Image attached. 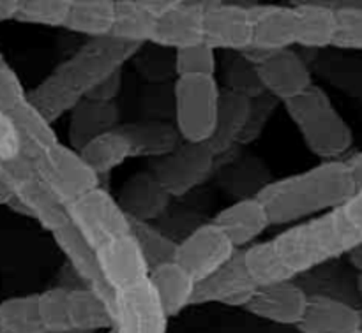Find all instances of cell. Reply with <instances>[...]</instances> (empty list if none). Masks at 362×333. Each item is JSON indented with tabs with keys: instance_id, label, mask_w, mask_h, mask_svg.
Segmentation results:
<instances>
[{
	"instance_id": "cell-1",
	"label": "cell",
	"mask_w": 362,
	"mask_h": 333,
	"mask_svg": "<svg viewBox=\"0 0 362 333\" xmlns=\"http://www.w3.org/2000/svg\"><path fill=\"white\" fill-rule=\"evenodd\" d=\"M138 42L117 37L88 39L73 55L28 90L27 99L49 123L71 113L110 74L140 53Z\"/></svg>"
},
{
	"instance_id": "cell-2",
	"label": "cell",
	"mask_w": 362,
	"mask_h": 333,
	"mask_svg": "<svg viewBox=\"0 0 362 333\" xmlns=\"http://www.w3.org/2000/svg\"><path fill=\"white\" fill-rule=\"evenodd\" d=\"M356 193L349 166L338 159L274 180L262 187L257 198L267 210L272 226H281L343 208Z\"/></svg>"
},
{
	"instance_id": "cell-3",
	"label": "cell",
	"mask_w": 362,
	"mask_h": 333,
	"mask_svg": "<svg viewBox=\"0 0 362 333\" xmlns=\"http://www.w3.org/2000/svg\"><path fill=\"white\" fill-rule=\"evenodd\" d=\"M362 235L346 219L341 208L299 222L272 238L286 267L297 275L346 256Z\"/></svg>"
},
{
	"instance_id": "cell-4",
	"label": "cell",
	"mask_w": 362,
	"mask_h": 333,
	"mask_svg": "<svg viewBox=\"0 0 362 333\" xmlns=\"http://www.w3.org/2000/svg\"><path fill=\"white\" fill-rule=\"evenodd\" d=\"M290 120L296 123L304 143L317 157L338 161L352 148L354 133L324 88L313 87L285 102Z\"/></svg>"
},
{
	"instance_id": "cell-5",
	"label": "cell",
	"mask_w": 362,
	"mask_h": 333,
	"mask_svg": "<svg viewBox=\"0 0 362 333\" xmlns=\"http://www.w3.org/2000/svg\"><path fill=\"white\" fill-rule=\"evenodd\" d=\"M0 178L13 190L9 208L14 212L34 219L49 233L69 224L67 207L42 182L30 159L21 154L7 161L0 159Z\"/></svg>"
},
{
	"instance_id": "cell-6",
	"label": "cell",
	"mask_w": 362,
	"mask_h": 333,
	"mask_svg": "<svg viewBox=\"0 0 362 333\" xmlns=\"http://www.w3.org/2000/svg\"><path fill=\"white\" fill-rule=\"evenodd\" d=\"M221 94L216 76L177 78L173 87L175 127L184 141H211L218 122Z\"/></svg>"
},
{
	"instance_id": "cell-7",
	"label": "cell",
	"mask_w": 362,
	"mask_h": 333,
	"mask_svg": "<svg viewBox=\"0 0 362 333\" xmlns=\"http://www.w3.org/2000/svg\"><path fill=\"white\" fill-rule=\"evenodd\" d=\"M67 215L94 250L112 240L131 235L129 217L117 198L101 186L67 205Z\"/></svg>"
},
{
	"instance_id": "cell-8",
	"label": "cell",
	"mask_w": 362,
	"mask_h": 333,
	"mask_svg": "<svg viewBox=\"0 0 362 333\" xmlns=\"http://www.w3.org/2000/svg\"><path fill=\"white\" fill-rule=\"evenodd\" d=\"M32 162L42 182L66 207L101 186V178L69 145L57 143Z\"/></svg>"
},
{
	"instance_id": "cell-9",
	"label": "cell",
	"mask_w": 362,
	"mask_h": 333,
	"mask_svg": "<svg viewBox=\"0 0 362 333\" xmlns=\"http://www.w3.org/2000/svg\"><path fill=\"white\" fill-rule=\"evenodd\" d=\"M216 159L209 143L182 141L172 154L148 161V171L170 196L180 198L207 182L214 171Z\"/></svg>"
},
{
	"instance_id": "cell-10",
	"label": "cell",
	"mask_w": 362,
	"mask_h": 333,
	"mask_svg": "<svg viewBox=\"0 0 362 333\" xmlns=\"http://www.w3.org/2000/svg\"><path fill=\"white\" fill-rule=\"evenodd\" d=\"M243 55L257 67L265 92L283 104L313 87L310 67L293 48L279 52L247 48Z\"/></svg>"
},
{
	"instance_id": "cell-11",
	"label": "cell",
	"mask_w": 362,
	"mask_h": 333,
	"mask_svg": "<svg viewBox=\"0 0 362 333\" xmlns=\"http://www.w3.org/2000/svg\"><path fill=\"white\" fill-rule=\"evenodd\" d=\"M237 250L239 249L233 246L228 235L214 222H209L179 242L175 263L180 265L194 281L202 282L225 267Z\"/></svg>"
},
{
	"instance_id": "cell-12",
	"label": "cell",
	"mask_w": 362,
	"mask_h": 333,
	"mask_svg": "<svg viewBox=\"0 0 362 333\" xmlns=\"http://www.w3.org/2000/svg\"><path fill=\"white\" fill-rule=\"evenodd\" d=\"M253 21L250 6L204 2V42L212 49L243 53L251 46Z\"/></svg>"
},
{
	"instance_id": "cell-13",
	"label": "cell",
	"mask_w": 362,
	"mask_h": 333,
	"mask_svg": "<svg viewBox=\"0 0 362 333\" xmlns=\"http://www.w3.org/2000/svg\"><path fill=\"white\" fill-rule=\"evenodd\" d=\"M113 328L119 333H166L168 317L151 282L113 295Z\"/></svg>"
},
{
	"instance_id": "cell-14",
	"label": "cell",
	"mask_w": 362,
	"mask_h": 333,
	"mask_svg": "<svg viewBox=\"0 0 362 333\" xmlns=\"http://www.w3.org/2000/svg\"><path fill=\"white\" fill-rule=\"evenodd\" d=\"M258 288L260 286L253 281L246 268L244 249H239L225 267L219 268L205 281L197 282L191 305L219 303V305L244 309L251 302Z\"/></svg>"
},
{
	"instance_id": "cell-15",
	"label": "cell",
	"mask_w": 362,
	"mask_h": 333,
	"mask_svg": "<svg viewBox=\"0 0 362 333\" xmlns=\"http://www.w3.org/2000/svg\"><path fill=\"white\" fill-rule=\"evenodd\" d=\"M95 256L103 281L113 295L148 281L151 270L133 235L105 243L95 250Z\"/></svg>"
},
{
	"instance_id": "cell-16",
	"label": "cell",
	"mask_w": 362,
	"mask_h": 333,
	"mask_svg": "<svg viewBox=\"0 0 362 333\" xmlns=\"http://www.w3.org/2000/svg\"><path fill=\"white\" fill-rule=\"evenodd\" d=\"M151 42L173 52L204 42V2L172 0L156 21Z\"/></svg>"
},
{
	"instance_id": "cell-17",
	"label": "cell",
	"mask_w": 362,
	"mask_h": 333,
	"mask_svg": "<svg viewBox=\"0 0 362 333\" xmlns=\"http://www.w3.org/2000/svg\"><path fill=\"white\" fill-rule=\"evenodd\" d=\"M310 295L293 281L260 286L244 309L260 320L286 327H299L306 314Z\"/></svg>"
},
{
	"instance_id": "cell-18",
	"label": "cell",
	"mask_w": 362,
	"mask_h": 333,
	"mask_svg": "<svg viewBox=\"0 0 362 333\" xmlns=\"http://www.w3.org/2000/svg\"><path fill=\"white\" fill-rule=\"evenodd\" d=\"M253 37L250 48L279 52L297 46V16L293 6L257 4L250 6Z\"/></svg>"
},
{
	"instance_id": "cell-19",
	"label": "cell",
	"mask_w": 362,
	"mask_h": 333,
	"mask_svg": "<svg viewBox=\"0 0 362 333\" xmlns=\"http://www.w3.org/2000/svg\"><path fill=\"white\" fill-rule=\"evenodd\" d=\"M117 201L133 221L152 222L161 217L172 203L168 190L148 169L134 173L124 182Z\"/></svg>"
},
{
	"instance_id": "cell-20",
	"label": "cell",
	"mask_w": 362,
	"mask_h": 333,
	"mask_svg": "<svg viewBox=\"0 0 362 333\" xmlns=\"http://www.w3.org/2000/svg\"><path fill=\"white\" fill-rule=\"evenodd\" d=\"M212 222L228 235L237 249H247L253 246L251 242L272 226L267 210L257 196L246 198L223 208Z\"/></svg>"
},
{
	"instance_id": "cell-21",
	"label": "cell",
	"mask_w": 362,
	"mask_h": 333,
	"mask_svg": "<svg viewBox=\"0 0 362 333\" xmlns=\"http://www.w3.org/2000/svg\"><path fill=\"white\" fill-rule=\"evenodd\" d=\"M361 309L327 295H311L306 314L297 330L300 333H357Z\"/></svg>"
},
{
	"instance_id": "cell-22",
	"label": "cell",
	"mask_w": 362,
	"mask_h": 333,
	"mask_svg": "<svg viewBox=\"0 0 362 333\" xmlns=\"http://www.w3.org/2000/svg\"><path fill=\"white\" fill-rule=\"evenodd\" d=\"M120 126V109L117 102H94L83 99L69 113V147L80 152L90 141Z\"/></svg>"
},
{
	"instance_id": "cell-23",
	"label": "cell",
	"mask_w": 362,
	"mask_h": 333,
	"mask_svg": "<svg viewBox=\"0 0 362 333\" xmlns=\"http://www.w3.org/2000/svg\"><path fill=\"white\" fill-rule=\"evenodd\" d=\"M52 236L57 246H59V249L64 253V256L69 261V267L76 272V275L83 281V284L98 291L112 307L113 293L110 291L108 286L103 281L95 250L88 246L87 240L78 233V229L71 222L60 228L59 231L52 233Z\"/></svg>"
},
{
	"instance_id": "cell-24",
	"label": "cell",
	"mask_w": 362,
	"mask_h": 333,
	"mask_svg": "<svg viewBox=\"0 0 362 333\" xmlns=\"http://www.w3.org/2000/svg\"><path fill=\"white\" fill-rule=\"evenodd\" d=\"M168 2H147V0H115V25L112 37L145 44L151 42L159 14L170 6Z\"/></svg>"
},
{
	"instance_id": "cell-25",
	"label": "cell",
	"mask_w": 362,
	"mask_h": 333,
	"mask_svg": "<svg viewBox=\"0 0 362 333\" xmlns=\"http://www.w3.org/2000/svg\"><path fill=\"white\" fill-rule=\"evenodd\" d=\"M119 127L129 140L133 157H145L148 161L172 154L184 141L175 123L141 120V122L120 123Z\"/></svg>"
},
{
	"instance_id": "cell-26",
	"label": "cell",
	"mask_w": 362,
	"mask_h": 333,
	"mask_svg": "<svg viewBox=\"0 0 362 333\" xmlns=\"http://www.w3.org/2000/svg\"><path fill=\"white\" fill-rule=\"evenodd\" d=\"M148 282L168 320L179 316L186 307L193 303L197 281L175 261L151 270Z\"/></svg>"
},
{
	"instance_id": "cell-27",
	"label": "cell",
	"mask_w": 362,
	"mask_h": 333,
	"mask_svg": "<svg viewBox=\"0 0 362 333\" xmlns=\"http://www.w3.org/2000/svg\"><path fill=\"white\" fill-rule=\"evenodd\" d=\"M67 320L73 333L112 330L113 314L110 303L88 286L67 293Z\"/></svg>"
},
{
	"instance_id": "cell-28",
	"label": "cell",
	"mask_w": 362,
	"mask_h": 333,
	"mask_svg": "<svg viewBox=\"0 0 362 333\" xmlns=\"http://www.w3.org/2000/svg\"><path fill=\"white\" fill-rule=\"evenodd\" d=\"M6 116H9V120L16 127L18 136H20V154L30 161L60 143L52 123L28 102V99L16 106L13 111L7 113Z\"/></svg>"
},
{
	"instance_id": "cell-29",
	"label": "cell",
	"mask_w": 362,
	"mask_h": 333,
	"mask_svg": "<svg viewBox=\"0 0 362 333\" xmlns=\"http://www.w3.org/2000/svg\"><path fill=\"white\" fill-rule=\"evenodd\" d=\"M250 109L251 99L228 90L223 92L221 101H219L214 136L209 141L216 157L225 155L226 152H230V148L239 145L244 127H246L247 116H250Z\"/></svg>"
},
{
	"instance_id": "cell-30",
	"label": "cell",
	"mask_w": 362,
	"mask_h": 333,
	"mask_svg": "<svg viewBox=\"0 0 362 333\" xmlns=\"http://www.w3.org/2000/svg\"><path fill=\"white\" fill-rule=\"evenodd\" d=\"M297 46L320 49L332 46L336 30L334 6L331 4H296Z\"/></svg>"
},
{
	"instance_id": "cell-31",
	"label": "cell",
	"mask_w": 362,
	"mask_h": 333,
	"mask_svg": "<svg viewBox=\"0 0 362 333\" xmlns=\"http://www.w3.org/2000/svg\"><path fill=\"white\" fill-rule=\"evenodd\" d=\"M115 25V0H71L64 28L88 39L110 37Z\"/></svg>"
},
{
	"instance_id": "cell-32",
	"label": "cell",
	"mask_w": 362,
	"mask_h": 333,
	"mask_svg": "<svg viewBox=\"0 0 362 333\" xmlns=\"http://www.w3.org/2000/svg\"><path fill=\"white\" fill-rule=\"evenodd\" d=\"M80 155L99 178L110 175L113 169L124 164L127 159H133L129 140L120 131V127L95 138L87 147L81 148Z\"/></svg>"
},
{
	"instance_id": "cell-33",
	"label": "cell",
	"mask_w": 362,
	"mask_h": 333,
	"mask_svg": "<svg viewBox=\"0 0 362 333\" xmlns=\"http://www.w3.org/2000/svg\"><path fill=\"white\" fill-rule=\"evenodd\" d=\"M244 261H246L247 272L258 286H269L296 279V274L281 260L272 240L253 243L244 249Z\"/></svg>"
},
{
	"instance_id": "cell-34",
	"label": "cell",
	"mask_w": 362,
	"mask_h": 333,
	"mask_svg": "<svg viewBox=\"0 0 362 333\" xmlns=\"http://www.w3.org/2000/svg\"><path fill=\"white\" fill-rule=\"evenodd\" d=\"M0 323L4 333H48L39 313V293L0 302Z\"/></svg>"
},
{
	"instance_id": "cell-35",
	"label": "cell",
	"mask_w": 362,
	"mask_h": 333,
	"mask_svg": "<svg viewBox=\"0 0 362 333\" xmlns=\"http://www.w3.org/2000/svg\"><path fill=\"white\" fill-rule=\"evenodd\" d=\"M129 222L131 235L136 240L138 247H140L141 254H144L145 261L148 265V270H154L161 265L175 261L179 243L173 242L170 236L159 231L158 228H154L151 222L133 221V219H129Z\"/></svg>"
},
{
	"instance_id": "cell-36",
	"label": "cell",
	"mask_w": 362,
	"mask_h": 333,
	"mask_svg": "<svg viewBox=\"0 0 362 333\" xmlns=\"http://www.w3.org/2000/svg\"><path fill=\"white\" fill-rule=\"evenodd\" d=\"M225 90L244 95L247 99H257L267 94L262 85L258 71L243 53H232L225 63Z\"/></svg>"
},
{
	"instance_id": "cell-37",
	"label": "cell",
	"mask_w": 362,
	"mask_h": 333,
	"mask_svg": "<svg viewBox=\"0 0 362 333\" xmlns=\"http://www.w3.org/2000/svg\"><path fill=\"white\" fill-rule=\"evenodd\" d=\"M71 0H20L16 21L45 27H64Z\"/></svg>"
},
{
	"instance_id": "cell-38",
	"label": "cell",
	"mask_w": 362,
	"mask_h": 333,
	"mask_svg": "<svg viewBox=\"0 0 362 333\" xmlns=\"http://www.w3.org/2000/svg\"><path fill=\"white\" fill-rule=\"evenodd\" d=\"M336 30L332 48L362 52V4L334 6Z\"/></svg>"
},
{
	"instance_id": "cell-39",
	"label": "cell",
	"mask_w": 362,
	"mask_h": 333,
	"mask_svg": "<svg viewBox=\"0 0 362 333\" xmlns=\"http://www.w3.org/2000/svg\"><path fill=\"white\" fill-rule=\"evenodd\" d=\"M177 78L187 76H214L218 69V56L216 49L205 42L177 49L173 56Z\"/></svg>"
},
{
	"instance_id": "cell-40",
	"label": "cell",
	"mask_w": 362,
	"mask_h": 333,
	"mask_svg": "<svg viewBox=\"0 0 362 333\" xmlns=\"http://www.w3.org/2000/svg\"><path fill=\"white\" fill-rule=\"evenodd\" d=\"M67 293L69 288L62 286L39 293V313L48 333H73L67 320Z\"/></svg>"
},
{
	"instance_id": "cell-41",
	"label": "cell",
	"mask_w": 362,
	"mask_h": 333,
	"mask_svg": "<svg viewBox=\"0 0 362 333\" xmlns=\"http://www.w3.org/2000/svg\"><path fill=\"white\" fill-rule=\"evenodd\" d=\"M279 104H281V101L272 97L271 94H264L257 99H251L250 116H247L246 127H244L239 145H250L257 141L265 131V126L271 122L272 115H274Z\"/></svg>"
},
{
	"instance_id": "cell-42",
	"label": "cell",
	"mask_w": 362,
	"mask_h": 333,
	"mask_svg": "<svg viewBox=\"0 0 362 333\" xmlns=\"http://www.w3.org/2000/svg\"><path fill=\"white\" fill-rule=\"evenodd\" d=\"M27 94L16 71L4 62L0 66V111L4 115L13 111L16 106L27 101Z\"/></svg>"
},
{
	"instance_id": "cell-43",
	"label": "cell",
	"mask_w": 362,
	"mask_h": 333,
	"mask_svg": "<svg viewBox=\"0 0 362 333\" xmlns=\"http://www.w3.org/2000/svg\"><path fill=\"white\" fill-rule=\"evenodd\" d=\"M124 85V73L122 69L117 71V73L110 74L108 78L101 81L90 94L87 95L88 101L94 102H115V99L119 97L120 90H122Z\"/></svg>"
},
{
	"instance_id": "cell-44",
	"label": "cell",
	"mask_w": 362,
	"mask_h": 333,
	"mask_svg": "<svg viewBox=\"0 0 362 333\" xmlns=\"http://www.w3.org/2000/svg\"><path fill=\"white\" fill-rule=\"evenodd\" d=\"M341 210L343 214L346 215V219L352 222L354 228H356L362 235V189H359L356 194H354L352 200H350Z\"/></svg>"
},
{
	"instance_id": "cell-45",
	"label": "cell",
	"mask_w": 362,
	"mask_h": 333,
	"mask_svg": "<svg viewBox=\"0 0 362 333\" xmlns=\"http://www.w3.org/2000/svg\"><path fill=\"white\" fill-rule=\"evenodd\" d=\"M346 166H349L350 173H352V178L356 182L357 190L362 189V152H357L352 157L345 159Z\"/></svg>"
},
{
	"instance_id": "cell-46",
	"label": "cell",
	"mask_w": 362,
	"mask_h": 333,
	"mask_svg": "<svg viewBox=\"0 0 362 333\" xmlns=\"http://www.w3.org/2000/svg\"><path fill=\"white\" fill-rule=\"evenodd\" d=\"M20 0H0V21L16 20Z\"/></svg>"
},
{
	"instance_id": "cell-47",
	"label": "cell",
	"mask_w": 362,
	"mask_h": 333,
	"mask_svg": "<svg viewBox=\"0 0 362 333\" xmlns=\"http://www.w3.org/2000/svg\"><path fill=\"white\" fill-rule=\"evenodd\" d=\"M346 258H349L350 265H352L359 274H362V240L349 254H346Z\"/></svg>"
},
{
	"instance_id": "cell-48",
	"label": "cell",
	"mask_w": 362,
	"mask_h": 333,
	"mask_svg": "<svg viewBox=\"0 0 362 333\" xmlns=\"http://www.w3.org/2000/svg\"><path fill=\"white\" fill-rule=\"evenodd\" d=\"M13 190L7 187V183L0 178V207H9L13 201Z\"/></svg>"
},
{
	"instance_id": "cell-49",
	"label": "cell",
	"mask_w": 362,
	"mask_h": 333,
	"mask_svg": "<svg viewBox=\"0 0 362 333\" xmlns=\"http://www.w3.org/2000/svg\"><path fill=\"white\" fill-rule=\"evenodd\" d=\"M357 289H359V295L362 298V274H359V277H357Z\"/></svg>"
},
{
	"instance_id": "cell-50",
	"label": "cell",
	"mask_w": 362,
	"mask_h": 333,
	"mask_svg": "<svg viewBox=\"0 0 362 333\" xmlns=\"http://www.w3.org/2000/svg\"><path fill=\"white\" fill-rule=\"evenodd\" d=\"M357 333H362V309H361V325H359V330H357Z\"/></svg>"
},
{
	"instance_id": "cell-51",
	"label": "cell",
	"mask_w": 362,
	"mask_h": 333,
	"mask_svg": "<svg viewBox=\"0 0 362 333\" xmlns=\"http://www.w3.org/2000/svg\"><path fill=\"white\" fill-rule=\"evenodd\" d=\"M6 62V60H4V56H2V53H0V66H2V63Z\"/></svg>"
},
{
	"instance_id": "cell-52",
	"label": "cell",
	"mask_w": 362,
	"mask_h": 333,
	"mask_svg": "<svg viewBox=\"0 0 362 333\" xmlns=\"http://www.w3.org/2000/svg\"><path fill=\"white\" fill-rule=\"evenodd\" d=\"M106 333H119V332H117L115 328H112V330H108V332H106Z\"/></svg>"
},
{
	"instance_id": "cell-53",
	"label": "cell",
	"mask_w": 362,
	"mask_h": 333,
	"mask_svg": "<svg viewBox=\"0 0 362 333\" xmlns=\"http://www.w3.org/2000/svg\"><path fill=\"white\" fill-rule=\"evenodd\" d=\"M0 333H4V330H2V323H0Z\"/></svg>"
}]
</instances>
